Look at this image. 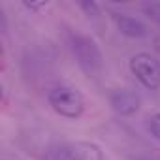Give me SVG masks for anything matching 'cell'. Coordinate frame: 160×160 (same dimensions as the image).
Masks as SVG:
<instances>
[{"label":"cell","instance_id":"cell-1","mask_svg":"<svg viewBox=\"0 0 160 160\" xmlns=\"http://www.w3.org/2000/svg\"><path fill=\"white\" fill-rule=\"evenodd\" d=\"M47 100H49L51 108L58 115H62L66 119H77V117H81V113L85 109L83 94L79 92L77 89L68 87V85H60V87L51 89L49 94H47Z\"/></svg>","mask_w":160,"mask_h":160},{"label":"cell","instance_id":"cell-2","mask_svg":"<svg viewBox=\"0 0 160 160\" xmlns=\"http://www.w3.org/2000/svg\"><path fill=\"white\" fill-rule=\"evenodd\" d=\"M72 51L81 66V70L89 75V77H98L104 62H102V53L98 49V45L94 43V40H91L89 36H73L72 40Z\"/></svg>","mask_w":160,"mask_h":160},{"label":"cell","instance_id":"cell-3","mask_svg":"<svg viewBox=\"0 0 160 160\" xmlns=\"http://www.w3.org/2000/svg\"><path fill=\"white\" fill-rule=\"evenodd\" d=\"M130 72L138 77V81L149 89L156 91L160 87V62L149 53H138L130 58Z\"/></svg>","mask_w":160,"mask_h":160},{"label":"cell","instance_id":"cell-4","mask_svg":"<svg viewBox=\"0 0 160 160\" xmlns=\"http://www.w3.org/2000/svg\"><path fill=\"white\" fill-rule=\"evenodd\" d=\"M111 108L119 115H132L139 109V96L130 89H117L109 96Z\"/></svg>","mask_w":160,"mask_h":160},{"label":"cell","instance_id":"cell-5","mask_svg":"<svg viewBox=\"0 0 160 160\" xmlns=\"http://www.w3.org/2000/svg\"><path fill=\"white\" fill-rule=\"evenodd\" d=\"M70 160H104L102 149L92 141H72L66 145Z\"/></svg>","mask_w":160,"mask_h":160},{"label":"cell","instance_id":"cell-6","mask_svg":"<svg viewBox=\"0 0 160 160\" xmlns=\"http://www.w3.org/2000/svg\"><path fill=\"white\" fill-rule=\"evenodd\" d=\"M113 21H115L119 32L128 38H145L147 36V27L141 21H138L136 17H130L124 13H115Z\"/></svg>","mask_w":160,"mask_h":160},{"label":"cell","instance_id":"cell-7","mask_svg":"<svg viewBox=\"0 0 160 160\" xmlns=\"http://www.w3.org/2000/svg\"><path fill=\"white\" fill-rule=\"evenodd\" d=\"M149 130H151V134L160 141V113H154V115L149 119Z\"/></svg>","mask_w":160,"mask_h":160},{"label":"cell","instance_id":"cell-8","mask_svg":"<svg viewBox=\"0 0 160 160\" xmlns=\"http://www.w3.org/2000/svg\"><path fill=\"white\" fill-rule=\"evenodd\" d=\"M145 12L149 13V17L156 23H160V4H151V6H145Z\"/></svg>","mask_w":160,"mask_h":160},{"label":"cell","instance_id":"cell-9","mask_svg":"<svg viewBox=\"0 0 160 160\" xmlns=\"http://www.w3.org/2000/svg\"><path fill=\"white\" fill-rule=\"evenodd\" d=\"M79 6H81L83 10H87V13H89V15H91V13H96V12H98V6H96V4H92V2H91V4H89V2H81Z\"/></svg>","mask_w":160,"mask_h":160},{"label":"cell","instance_id":"cell-10","mask_svg":"<svg viewBox=\"0 0 160 160\" xmlns=\"http://www.w3.org/2000/svg\"><path fill=\"white\" fill-rule=\"evenodd\" d=\"M25 6H27V8H30V10H40V8H43V6H45V2H40V4H34V2H25Z\"/></svg>","mask_w":160,"mask_h":160},{"label":"cell","instance_id":"cell-11","mask_svg":"<svg viewBox=\"0 0 160 160\" xmlns=\"http://www.w3.org/2000/svg\"><path fill=\"white\" fill-rule=\"evenodd\" d=\"M136 160H160V156H139Z\"/></svg>","mask_w":160,"mask_h":160}]
</instances>
